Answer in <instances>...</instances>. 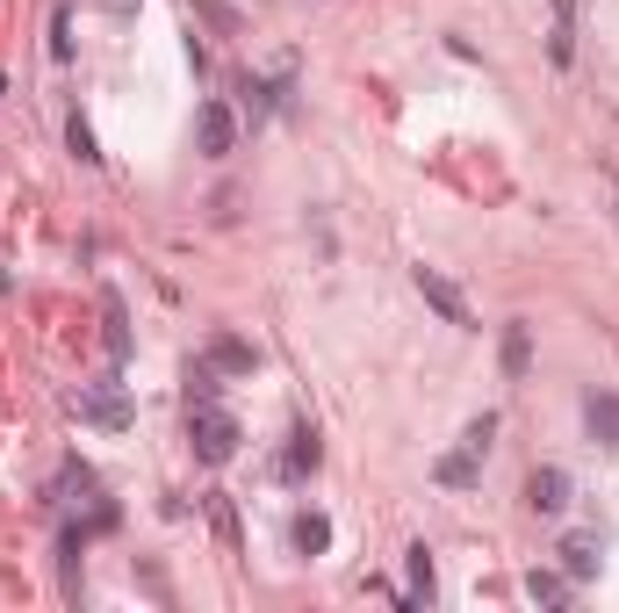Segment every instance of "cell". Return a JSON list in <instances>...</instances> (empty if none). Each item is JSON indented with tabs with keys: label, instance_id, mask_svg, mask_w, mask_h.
I'll use <instances>...</instances> for the list:
<instances>
[{
	"label": "cell",
	"instance_id": "obj_1",
	"mask_svg": "<svg viewBox=\"0 0 619 613\" xmlns=\"http://www.w3.org/2000/svg\"><path fill=\"white\" fill-rule=\"evenodd\" d=\"M188 440H195V462H209V470H217V462H231L238 455V419H231L224 404H202V412H188Z\"/></svg>",
	"mask_w": 619,
	"mask_h": 613
},
{
	"label": "cell",
	"instance_id": "obj_2",
	"mask_svg": "<svg viewBox=\"0 0 619 613\" xmlns=\"http://www.w3.org/2000/svg\"><path fill=\"white\" fill-rule=\"evenodd\" d=\"M72 419H86V426H102V433H130V419H138V404L122 397L116 383H86V390H72Z\"/></svg>",
	"mask_w": 619,
	"mask_h": 613
},
{
	"label": "cell",
	"instance_id": "obj_3",
	"mask_svg": "<svg viewBox=\"0 0 619 613\" xmlns=\"http://www.w3.org/2000/svg\"><path fill=\"white\" fill-rule=\"evenodd\" d=\"M411 281H418V297H425L432 311L447 317V325H462V333H476V311H468V297H462V289H454L447 275H440V267H418Z\"/></svg>",
	"mask_w": 619,
	"mask_h": 613
},
{
	"label": "cell",
	"instance_id": "obj_4",
	"mask_svg": "<svg viewBox=\"0 0 619 613\" xmlns=\"http://www.w3.org/2000/svg\"><path fill=\"white\" fill-rule=\"evenodd\" d=\"M195 138H202L209 159H224L231 144H238V116H231L224 102H202V108H195Z\"/></svg>",
	"mask_w": 619,
	"mask_h": 613
},
{
	"label": "cell",
	"instance_id": "obj_5",
	"mask_svg": "<svg viewBox=\"0 0 619 613\" xmlns=\"http://www.w3.org/2000/svg\"><path fill=\"white\" fill-rule=\"evenodd\" d=\"M202 361L217 368V375H253V368H259V347H253V339H238V333H217V339L202 347Z\"/></svg>",
	"mask_w": 619,
	"mask_h": 613
},
{
	"label": "cell",
	"instance_id": "obj_6",
	"mask_svg": "<svg viewBox=\"0 0 619 613\" xmlns=\"http://www.w3.org/2000/svg\"><path fill=\"white\" fill-rule=\"evenodd\" d=\"M498 361H504V383H526V368H534V333H526V317H512V325H504Z\"/></svg>",
	"mask_w": 619,
	"mask_h": 613
},
{
	"label": "cell",
	"instance_id": "obj_7",
	"mask_svg": "<svg viewBox=\"0 0 619 613\" xmlns=\"http://www.w3.org/2000/svg\"><path fill=\"white\" fill-rule=\"evenodd\" d=\"M102 347H108V361H130V311H122L116 289L102 297Z\"/></svg>",
	"mask_w": 619,
	"mask_h": 613
},
{
	"label": "cell",
	"instance_id": "obj_8",
	"mask_svg": "<svg viewBox=\"0 0 619 613\" xmlns=\"http://www.w3.org/2000/svg\"><path fill=\"white\" fill-rule=\"evenodd\" d=\"M432 476H440L447 490H476L482 484V455H476V448H454V455L432 462Z\"/></svg>",
	"mask_w": 619,
	"mask_h": 613
},
{
	"label": "cell",
	"instance_id": "obj_9",
	"mask_svg": "<svg viewBox=\"0 0 619 613\" xmlns=\"http://www.w3.org/2000/svg\"><path fill=\"white\" fill-rule=\"evenodd\" d=\"M526 506L534 512H562L569 506V470H534L526 476Z\"/></svg>",
	"mask_w": 619,
	"mask_h": 613
},
{
	"label": "cell",
	"instance_id": "obj_10",
	"mask_svg": "<svg viewBox=\"0 0 619 613\" xmlns=\"http://www.w3.org/2000/svg\"><path fill=\"white\" fill-rule=\"evenodd\" d=\"M554 8V22H548V58L554 66H569L576 58V0H548Z\"/></svg>",
	"mask_w": 619,
	"mask_h": 613
},
{
	"label": "cell",
	"instance_id": "obj_11",
	"mask_svg": "<svg viewBox=\"0 0 619 613\" xmlns=\"http://www.w3.org/2000/svg\"><path fill=\"white\" fill-rule=\"evenodd\" d=\"M317 462H325V440L310 433V426H295V433H289V448H281V476H310Z\"/></svg>",
	"mask_w": 619,
	"mask_h": 613
},
{
	"label": "cell",
	"instance_id": "obj_12",
	"mask_svg": "<svg viewBox=\"0 0 619 613\" xmlns=\"http://www.w3.org/2000/svg\"><path fill=\"white\" fill-rule=\"evenodd\" d=\"M584 426H591L598 448H619V397H612V390H598V397L584 404Z\"/></svg>",
	"mask_w": 619,
	"mask_h": 613
},
{
	"label": "cell",
	"instance_id": "obj_13",
	"mask_svg": "<svg viewBox=\"0 0 619 613\" xmlns=\"http://www.w3.org/2000/svg\"><path fill=\"white\" fill-rule=\"evenodd\" d=\"M554 556H562V570H569V578H591V570H598V534H569V542L554 548Z\"/></svg>",
	"mask_w": 619,
	"mask_h": 613
},
{
	"label": "cell",
	"instance_id": "obj_14",
	"mask_svg": "<svg viewBox=\"0 0 619 613\" xmlns=\"http://www.w3.org/2000/svg\"><path fill=\"white\" fill-rule=\"evenodd\" d=\"M569 570H534V578H526V599H534V606H569Z\"/></svg>",
	"mask_w": 619,
	"mask_h": 613
},
{
	"label": "cell",
	"instance_id": "obj_15",
	"mask_svg": "<svg viewBox=\"0 0 619 613\" xmlns=\"http://www.w3.org/2000/svg\"><path fill=\"white\" fill-rule=\"evenodd\" d=\"M295 548H303V556H325L331 548V520L325 512H295Z\"/></svg>",
	"mask_w": 619,
	"mask_h": 613
},
{
	"label": "cell",
	"instance_id": "obj_16",
	"mask_svg": "<svg viewBox=\"0 0 619 613\" xmlns=\"http://www.w3.org/2000/svg\"><path fill=\"white\" fill-rule=\"evenodd\" d=\"M217 390H224V375H217V368H209V361H195V368H188V412H202V404H217Z\"/></svg>",
	"mask_w": 619,
	"mask_h": 613
},
{
	"label": "cell",
	"instance_id": "obj_17",
	"mask_svg": "<svg viewBox=\"0 0 619 613\" xmlns=\"http://www.w3.org/2000/svg\"><path fill=\"white\" fill-rule=\"evenodd\" d=\"M209 527H217V542H224L231 556H238V512H231V498H224V490L209 498Z\"/></svg>",
	"mask_w": 619,
	"mask_h": 613
},
{
	"label": "cell",
	"instance_id": "obj_18",
	"mask_svg": "<svg viewBox=\"0 0 619 613\" xmlns=\"http://www.w3.org/2000/svg\"><path fill=\"white\" fill-rule=\"evenodd\" d=\"M404 606H432V556L425 548H411V592H404Z\"/></svg>",
	"mask_w": 619,
	"mask_h": 613
},
{
	"label": "cell",
	"instance_id": "obj_19",
	"mask_svg": "<svg viewBox=\"0 0 619 613\" xmlns=\"http://www.w3.org/2000/svg\"><path fill=\"white\" fill-rule=\"evenodd\" d=\"M66 144H72V159H80V166H102V144H94L86 116H72V123H66Z\"/></svg>",
	"mask_w": 619,
	"mask_h": 613
},
{
	"label": "cell",
	"instance_id": "obj_20",
	"mask_svg": "<svg viewBox=\"0 0 619 613\" xmlns=\"http://www.w3.org/2000/svg\"><path fill=\"white\" fill-rule=\"evenodd\" d=\"M490 440H498V419H490V412H482V419H468L462 448H476V455H490Z\"/></svg>",
	"mask_w": 619,
	"mask_h": 613
},
{
	"label": "cell",
	"instance_id": "obj_21",
	"mask_svg": "<svg viewBox=\"0 0 619 613\" xmlns=\"http://www.w3.org/2000/svg\"><path fill=\"white\" fill-rule=\"evenodd\" d=\"M202 15H209V22H217V30H238V15H231L224 0H202Z\"/></svg>",
	"mask_w": 619,
	"mask_h": 613
},
{
	"label": "cell",
	"instance_id": "obj_22",
	"mask_svg": "<svg viewBox=\"0 0 619 613\" xmlns=\"http://www.w3.org/2000/svg\"><path fill=\"white\" fill-rule=\"evenodd\" d=\"M0 297H8V267H0Z\"/></svg>",
	"mask_w": 619,
	"mask_h": 613
},
{
	"label": "cell",
	"instance_id": "obj_23",
	"mask_svg": "<svg viewBox=\"0 0 619 613\" xmlns=\"http://www.w3.org/2000/svg\"><path fill=\"white\" fill-rule=\"evenodd\" d=\"M0 102H8V72H0Z\"/></svg>",
	"mask_w": 619,
	"mask_h": 613
}]
</instances>
